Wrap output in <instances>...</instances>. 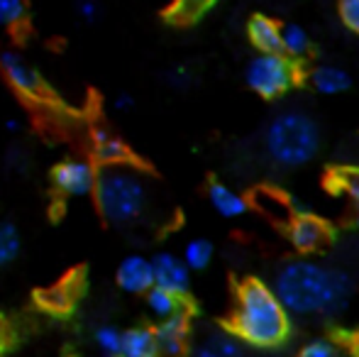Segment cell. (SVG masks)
I'll return each mask as SVG.
<instances>
[{"label": "cell", "instance_id": "6da1fadb", "mask_svg": "<svg viewBox=\"0 0 359 357\" xmlns=\"http://www.w3.org/2000/svg\"><path fill=\"white\" fill-rule=\"evenodd\" d=\"M350 291L352 284L345 271L306 260L288 262L274 281V294L293 314H332L345 306Z\"/></svg>", "mask_w": 359, "mask_h": 357}, {"label": "cell", "instance_id": "7a4b0ae2", "mask_svg": "<svg viewBox=\"0 0 359 357\" xmlns=\"http://www.w3.org/2000/svg\"><path fill=\"white\" fill-rule=\"evenodd\" d=\"M232 333L252 348H279L291 335V316L271 286L247 279L237 291Z\"/></svg>", "mask_w": 359, "mask_h": 357}, {"label": "cell", "instance_id": "3957f363", "mask_svg": "<svg viewBox=\"0 0 359 357\" xmlns=\"http://www.w3.org/2000/svg\"><path fill=\"white\" fill-rule=\"evenodd\" d=\"M95 203L100 213L115 225H135L149 210V184L144 174L128 162L103 164L95 172Z\"/></svg>", "mask_w": 359, "mask_h": 357}, {"label": "cell", "instance_id": "277c9868", "mask_svg": "<svg viewBox=\"0 0 359 357\" xmlns=\"http://www.w3.org/2000/svg\"><path fill=\"white\" fill-rule=\"evenodd\" d=\"M264 144L269 157L281 167H303L320 149V128L306 113H281L266 128Z\"/></svg>", "mask_w": 359, "mask_h": 357}, {"label": "cell", "instance_id": "5b68a950", "mask_svg": "<svg viewBox=\"0 0 359 357\" xmlns=\"http://www.w3.org/2000/svg\"><path fill=\"white\" fill-rule=\"evenodd\" d=\"M247 86L257 95L274 100L288 93L298 81V67L284 52H259L247 64Z\"/></svg>", "mask_w": 359, "mask_h": 357}, {"label": "cell", "instance_id": "8992f818", "mask_svg": "<svg viewBox=\"0 0 359 357\" xmlns=\"http://www.w3.org/2000/svg\"><path fill=\"white\" fill-rule=\"evenodd\" d=\"M54 186L67 196H86L95 186V169L83 159H67L54 167Z\"/></svg>", "mask_w": 359, "mask_h": 357}, {"label": "cell", "instance_id": "52a82bcc", "mask_svg": "<svg viewBox=\"0 0 359 357\" xmlns=\"http://www.w3.org/2000/svg\"><path fill=\"white\" fill-rule=\"evenodd\" d=\"M151 271H154V286L169 289L181 296L189 291V284H191L189 267H186L184 260H179L176 255L159 252L151 260Z\"/></svg>", "mask_w": 359, "mask_h": 357}, {"label": "cell", "instance_id": "ba28073f", "mask_svg": "<svg viewBox=\"0 0 359 357\" xmlns=\"http://www.w3.org/2000/svg\"><path fill=\"white\" fill-rule=\"evenodd\" d=\"M0 67H3V74L10 81V86L18 90V93L29 95V98H37L42 93V79H39V74L20 54L5 52L0 57Z\"/></svg>", "mask_w": 359, "mask_h": 357}, {"label": "cell", "instance_id": "9c48e42d", "mask_svg": "<svg viewBox=\"0 0 359 357\" xmlns=\"http://www.w3.org/2000/svg\"><path fill=\"white\" fill-rule=\"evenodd\" d=\"M288 238L301 252H316L327 243V228L316 215H296L288 225Z\"/></svg>", "mask_w": 359, "mask_h": 357}, {"label": "cell", "instance_id": "30bf717a", "mask_svg": "<svg viewBox=\"0 0 359 357\" xmlns=\"http://www.w3.org/2000/svg\"><path fill=\"white\" fill-rule=\"evenodd\" d=\"M118 284L130 294H147L154 286V271H151V260L130 255L118 267Z\"/></svg>", "mask_w": 359, "mask_h": 357}, {"label": "cell", "instance_id": "8fae6325", "mask_svg": "<svg viewBox=\"0 0 359 357\" xmlns=\"http://www.w3.org/2000/svg\"><path fill=\"white\" fill-rule=\"evenodd\" d=\"M156 345H159V355L166 357H179L186 348V340H189V321L184 314H176L171 318L159 321L154 330Z\"/></svg>", "mask_w": 359, "mask_h": 357}, {"label": "cell", "instance_id": "7c38bea8", "mask_svg": "<svg viewBox=\"0 0 359 357\" xmlns=\"http://www.w3.org/2000/svg\"><path fill=\"white\" fill-rule=\"evenodd\" d=\"M247 37L259 52H281V27L266 15H252L247 22Z\"/></svg>", "mask_w": 359, "mask_h": 357}, {"label": "cell", "instance_id": "4fadbf2b", "mask_svg": "<svg viewBox=\"0 0 359 357\" xmlns=\"http://www.w3.org/2000/svg\"><path fill=\"white\" fill-rule=\"evenodd\" d=\"M196 357H245L242 355V340L235 333L215 330L198 343Z\"/></svg>", "mask_w": 359, "mask_h": 357}, {"label": "cell", "instance_id": "5bb4252c", "mask_svg": "<svg viewBox=\"0 0 359 357\" xmlns=\"http://www.w3.org/2000/svg\"><path fill=\"white\" fill-rule=\"evenodd\" d=\"M120 357H159L154 330L151 328H133L123 333Z\"/></svg>", "mask_w": 359, "mask_h": 357}, {"label": "cell", "instance_id": "9a60e30c", "mask_svg": "<svg viewBox=\"0 0 359 357\" xmlns=\"http://www.w3.org/2000/svg\"><path fill=\"white\" fill-rule=\"evenodd\" d=\"M208 198H210V206L217 210L220 215L225 218H237L247 210V201L242 194H237L235 189L225 184H210L208 189Z\"/></svg>", "mask_w": 359, "mask_h": 357}, {"label": "cell", "instance_id": "2e32d148", "mask_svg": "<svg viewBox=\"0 0 359 357\" xmlns=\"http://www.w3.org/2000/svg\"><path fill=\"white\" fill-rule=\"evenodd\" d=\"M147 306H149V311L156 318L164 321L176 314H184V296L174 294L169 289H161V286H151L147 291Z\"/></svg>", "mask_w": 359, "mask_h": 357}, {"label": "cell", "instance_id": "e0dca14e", "mask_svg": "<svg viewBox=\"0 0 359 357\" xmlns=\"http://www.w3.org/2000/svg\"><path fill=\"white\" fill-rule=\"evenodd\" d=\"M215 3L217 0H174L166 10V20H171L174 25H194L208 10H213Z\"/></svg>", "mask_w": 359, "mask_h": 357}, {"label": "cell", "instance_id": "ac0fdd59", "mask_svg": "<svg viewBox=\"0 0 359 357\" xmlns=\"http://www.w3.org/2000/svg\"><path fill=\"white\" fill-rule=\"evenodd\" d=\"M311 83L318 93L323 95H337L350 88V76L337 67H318L311 74Z\"/></svg>", "mask_w": 359, "mask_h": 357}, {"label": "cell", "instance_id": "d6986e66", "mask_svg": "<svg viewBox=\"0 0 359 357\" xmlns=\"http://www.w3.org/2000/svg\"><path fill=\"white\" fill-rule=\"evenodd\" d=\"M93 149H95V157L103 164H118L128 159V147L115 135H110L108 130H98L93 135Z\"/></svg>", "mask_w": 359, "mask_h": 357}, {"label": "cell", "instance_id": "ffe728a7", "mask_svg": "<svg viewBox=\"0 0 359 357\" xmlns=\"http://www.w3.org/2000/svg\"><path fill=\"white\" fill-rule=\"evenodd\" d=\"M281 52L286 57H291L293 62L296 59H303L308 52H311V37L303 27L298 25H286L281 27Z\"/></svg>", "mask_w": 359, "mask_h": 357}, {"label": "cell", "instance_id": "44dd1931", "mask_svg": "<svg viewBox=\"0 0 359 357\" xmlns=\"http://www.w3.org/2000/svg\"><path fill=\"white\" fill-rule=\"evenodd\" d=\"M20 255V233L13 223L0 220V267L15 262Z\"/></svg>", "mask_w": 359, "mask_h": 357}, {"label": "cell", "instance_id": "7402d4cb", "mask_svg": "<svg viewBox=\"0 0 359 357\" xmlns=\"http://www.w3.org/2000/svg\"><path fill=\"white\" fill-rule=\"evenodd\" d=\"M210 260H213V245L208 243V240H191L189 245H186L184 250V264L189 269H205L210 264Z\"/></svg>", "mask_w": 359, "mask_h": 357}, {"label": "cell", "instance_id": "603a6c76", "mask_svg": "<svg viewBox=\"0 0 359 357\" xmlns=\"http://www.w3.org/2000/svg\"><path fill=\"white\" fill-rule=\"evenodd\" d=\"M95 343L103 350L105 357H120V345H123V333L113 325H103L95 333Z\"/></svg>", "mask_w": 359, "mask_h": 357}, {"label": "cell", "instance_id": "cb8c5ba5", "mask_svg": "<svg viewBox=\"0 0 359 357\" xmlns=\"http://www.w3.org/2000/svg\"><path fill=\"white\" fill-rule=\"evenodd\" d=\"M298 357H342V350L337 348L332 340L318 338V340H311V343L303 345V350L298 353Z\"/></svg>", "mask_w": 359, "mask_h": 357}, {"label": "cell", "instance_id": "d4e9b609", "mask_svg": "<svg viewBox=\"0 0 359 357\" xmlns=\"http://www.w3.org/2000/svg\"><path fill=\"white\" fill-rule=\"evenodd\" d=\"M25 13V0H0V25H18L22 22Z\"/></svg>", "mask_w": 359, "mask_h": 357}, {"label": "cell", "instance_id": "484cf974", "mask_svg": "<svg viewBox=\"0 0 359 357\" xmlns=\"http://www.w3.org/2000/svg\"><path fill=\"white\" fill-rule=\"evenodd\" d=\"M337 13L350 32L359 34V0H337Z\"/></svg>", "mask_w": 359, "mask_h": 357}, {"label": "cell", "instance_id": "4316f807", "mask_svg": "<svg viewBox=\"0 0 359 357\" xmlns=\"http://www.w3.org/2000/svg\"><path fill=\"white\" fill-rule=\"evenodd\" d=\"M76 13L90 22V20H95V15H98V3H95V0H79V5H76Z\"/></svg>", "mask_w": 359, "mask_h": 357}, {"label": "cell", "instance_id": "83f0119b", "mask_svg": "<svg viewBox=\"0 0 359 357\" xmlns=\"http://www.w3.org/2000/svg\"><path fill=\"white\" fill-rule=\"evenodd\" d=\"M347 191H350L352 201H355V206H357V223H359V172L350 174V179H347Z\"/></svg>", "mask_w": 359, "mask_h": 357}, {"label": "cell", "instance_id": "f1b7e54d", "mask_svg": "<svg viewBox=\"0 0 359 357\" xmlns=\"http://www.w3.org/2000/svg\"><path fill=\"white\" fill-rule=\"evenodd\" d=\"M130 105H133V98H130V95H118V100H115V108L118 110H128Z\"/></svg>", "mask_w": 359, "mask_h": 357}, {"label": "cell", "instance_id": "f546056e", "mask_svg": "<svg viewBox=\"0 0 359 357\" xmlns=\"http://www.w3.org/2000/svg\"><path fill=\"white\" fill-rule=\"evenodd\" d=\"M174 83H186V79H189V74H186V69H179V72H174Z\"/></svg>", "mask_w": 359, "mask_h": 357}]
</instances>
